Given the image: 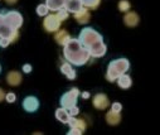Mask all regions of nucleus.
<instances>
[{
  "label": "nucleus",
  "instance_id": "obj_1",
  "mask_svg": "<svg viewBox=\"0 0 160 135\" xmlns=\"http://www.w3.org/2000/svg\"><path fill=\"white\" fill-rule=\"evenodd\" d=\"M78 40L81 42V44L90 52V55L92 57L100 58L106 55L107 48H106V44L103 43V38L93 28L87 27V28L82 29V32L79 33Z\"/></svg>",
  "mask_w": 160,
  "mask_h": 135
},
{
  "label": "nucleus",
  "instance_id": "obj_2",
  "mask_svg": "<svg viewBox=\"0 0 160 135\" xmlns=\"http://www.w3.org/2000/svg\"><path fill=\"white\" fill-rule=\"evenodd\" d=\"M63 55L64 58L68 61V63H72L74 66H83L88 62L91 55L90 52L82 46L78 39H69L64 44Z\"/></svg>",
  "mask_w": 160,
  "mask_h": 135
},
{
  "label": "nucleus",
  "instance_id": "obj_3",
  "mask_svg": "<svg viewBox=\"0 0 160 135\" xmlns=\"http://www.w3.org/2000/svg\"><path fill=\"white\" fill-rule=\"evenodd\" d=\"M129 68H130L129 60H126V58H117V60L112 61L108 65L107 72H106V80L110 81V82H113L121 75L128 72Z\"/></svg>",
  "mask_w": 160,
  "mask_h": 135
},
{
  "label": "nucleus",
  "instance_id": "obj_4",
  "mask_svg": "<svg viewBox=\"0 0 160 135\" xmlns=\"http://www.w3.org/2000/svg\"><path fill=\"white\" fill-rule=\"evenodd\" d=\"M79 96V90L77 87L71 88L68 92H66L62 97H61V106L66 110H69L71 107L76 106L77 104V99Z\"/></svg>",
  "mask_w": 160,
  "mask_h": 135
},
{
  "label": "nucleus",
  "instance_id": "obj_5",
  "mask_svg": "<svg viewBox=\"0 0 160 135\" xmlns=\"http://www.w3.org/2000/svg\"><path fill=\"white\" fill-rule=\"evenodd\" d=\"M3 18H4V23L8 24L9 27H12L15 30H18L22 27V24H23V17H22V14L19 12H15V10L8 12V13L3 14Z\"/></svg>",
  "mask_w": 160,
  "mask_h": 135
},
{
  "label": "nucleus",
  "instance_id": "obj_6",
  "mask_svg": "<svg viewBox=\"0 0 160 135\" xmlns=\"http://www.w3.org/2000/svg\"><path fill=\"white\" fill-rule=\"evenodd\" d=\"M61 20L58 19V17L56 14H49L46 17L44 22H43V27L47 32L52 33V32H57L59 30V27H61Z\"/></svg>",
  "mask_w": 160,
  "mask_h": 135
},
{
  "label": "nucleus",
  "instance_id": "obj_7",
  "mask_svg": "<svg viewBox=\"0 0 160 135\" xmlns=\"http://www.w3.org/2000/svg\"><path fill=\"white\" fill-rule=\"evenodd\" d=\"M0 38L8 39L10 43H13L18 38V30L13 29L12 27H9L8 24H5L3 22V24L0 25Z\"/></svg>",
  "mask_w": 160,
  "mask_h": 135
},
{
  "label": "nucleus",
  "instance_id": "obj_8",
  "mask_svg": "<svg viewBox=\"0 0 160 135\" xmlns=\"http://www.w3.org/2000/svg\"><path fill=\"white\" fill-rule=\"evenodd\" d=\"M39 107V101L34 96H27L23 100V109L27 112H35Z\"/></svg>",
  "mask_w": 160,
  "mask_h": 135
},
{
  "label": "nucleus",
  "instance_id": "obj_9",
  "mask_svg": "<svg viewBox=\"0 0 160 135\" xmlns=\"http://www.w3.org/2000/svg\"><path fill=\"white\" fill-rule=\"evenodd\" d=\"M93 106L97 109V110H105L110 106V101H108V97L105 95V94H97L95 97H93Z\"/></svg>",
  "mask_w": 160,
  "mask_h": 135
},
{
  "label": "nucleus",
  "instance_id": "obj_10",
  "mask_svg": "<svg viewBox=\"0 0 160 135\" xmlns=\"http://www.w3.org/2000/svg\"><path fill=\"white\" fill-rule=\"evenodd\" d=\"M74 19H76L77 23H79V24H87V23L90 22V19H91V14H90L88 9L82 8L79 12L74 13Z\"/></svg>",
  "mask_w": 160,
  "mask_h": 135
},
{
  "label": "nucleus",
  "instance_id": "obj_11",
  "mask_svg": "<svg viewBox=\"0 0 160 135\" xmlns=\"http://www.w3.org/2000/svg\"><path fill=\"white\" fill-rule=\"evenodd\" d=\"M124 22H125V25H128L130 28H134V27H136L139 24L140 18H139V15L135 12H129V13L125 14Z\"/></svg>",
  "mask_w": 160,
  "mask_h": 135
},
{
  "label": "nucleus",
  "instance_id": "obj_12",
  "mask_svg": "<svg viewBox=\"0 0 160 135\" xmlns=\"http://www.w3.org/2000/svg\"><path fill=\"white\" fill-rule=\"evenodd\" d=\"M22 73L20 72H18V71H12V72H9L8 73V76H7V82H8V85H10V86H19L20 85V82H22Z\"/></svg>",
  "mask_w": 160,
  "mask_h": 135
},
{
  "label": "nucleus",
  "instance_id": "obj_13",
  "mask_svg": "<svg viewBox=\"0 0 160 135\" xmlns=\"http://www.w3.org/2000/svg\"><path fill=\"white\" fill-rule=\"evenodd\" d=\"M82 8H83V5L79 0H67L66 4H64V9L67 12H71V13H77Z\"/></svg>",
  "mask_w": 160,
  "mask_h": 135
},
{
  "label": "nucleus",
  "instance_id": "obj_14",
  "mask_svg": "<svg viewBox=\"0 0 160 135\" xmlns=\"http://www.w3.org/2000/svg\"><path fill=\"white\" fill-rule=\"evenodd\" d=\"M66 2L67 0H46V5L49 9V12H57L64 8Z\"/></svg>",
  "mask_w": 160,
  "mask_h": 135
},
{
  "label": "nucleus",
  "instance_id": "obj_15",
  "mask_svg": "<svg viewBox=\"0 0 160 135\" xmlns=\"http://www.w3.org/2000/svg\"><path fill=\"white\" fill-rule=\"evenodd\" d=\"M120 121H121V115H120V112H116V111H110L106 114V122L111 126H116L120 124Z\"/></svg>",
  "mask_w": 160,
  "mask_h": 135
},
{
  "label": "nucleus",
  "instance_id": "obj_16",
  "mask_svg": "<svg viewBox=\"0 0 160 135\" xmlns=\"http://www.w3.org/2000/svg\"><path fill=\"white\" fill-rule=\"evenodd\" d=\"M54 39H56V42L59 44V46H64V44L71 39V37H69V34H68V32L66 29H62V30H58L56 33Z\"/></svg>",
  "mask_w": 160,
  "mask_h": 135
},
{
  "label": "nucleus",
  "instance_id": "obj_17",
  "mask_svg": "<svg viewBox=\"0 0 160 135\" xmlns=\"http://www.w3.org/2000/svg\"><path fill=\"white\" fill-rule=\"evenodd\" d=\"M117 85H118V87L120 88H124V90H126V88H130L131 87V85H132V81H131V77L129 76V75H126V73H124V75H121L117 80Z\"/></svg>",
  "mask_w": 160,
  "mask_h": 135
},
{
  "label": "nucleus",
  "instance_id": "obj_18",
  "mask_svg": "<svg viewBox=\"0 0 160 135\" xmlns=\"http://www.w3.org/2000/svg\"><path fill=\"white\" fill-rule=\"evenodd\" d=\"M67 124H68L71 127H76V129H79V130L82 131V132H85V130H86V122H85V120H81V119H76L74 116H71Z\"/></svg>",
  "mask_w": 160,
  "mask_h": 135
},
{
  "label": "nucleus",
  "instance_id": "obj_19",
  "mask_svg": "<svg viewBox=\"0 0 160 135\" xmlns=\"http://www.w3.org/2000/svg\"><path fill=\"white\" fill-rule=\"evenodd\" d=\"M61 72L68 78V80H74L76 78V71L72 68V65L66 62L61 66Z\"/></svg>",
  "mask_w": 160,
  "mask_h": 135
},
{
  "label": "nucleus",
  "instance_id": "obj_20",
  "mask_svg": "<svg viewBox=\"0 0 160 135\" xmlns=\"http://www.w3.org/2000/svg\"><path fill=\"white\" fill-rule=\"evenodd\" d=\"M56 117H57V120H59L61 122L67 124V122H68V120H69V117H71V115L68 114V111H67L66 109L59 107V109H57V110H56Z\"/></svg>",
  "mask_w": 160,
  "mask_h": 135
},
{
  "label": "nucleus",
  "instance_id": "obj_21",
  "mask_svg": "<svg viewBox=\"0 0 160 135\" xmlns=\"http://www.w3.org/2000/svg\"><path fill=\"white\" fill-rule=\"evenodd\" d=\"M79 2L82 3V5L86 9H96L100 5L101 0H79Z\"/></svg>",
  "mask_w": 160,
  "mask_h": 135
},
{
  "label": "nucleus",
  "instance_id": "obj_22",
  "mask_svg": "<svg viewBox=\"0 0 160 135\" xmlns=\"http://www.w3.org/2000/svg\"><path fill=\"white\" fill-rule=\"evenodd\" d=\"M131 5L128 0H121V2H118V10L122 12V13H128L130 10Z\"/></svg>",
  "mask_w": 160,
  "mask_h": 135
},
{
  "label": "nucleus",
  "instance_id": "obj_23",
  "mask_svg": "<svg viewBox=\"0 0 160 135\" xmlns=\"http://www.w3.org/2000/svg\"><path fill=\"white\" fill-rule=\"evenodd\" d=\"M48 12H49V9L47 8L46 4H41V5H38V7H37V14H38L39 17H44V15H47Z\"/></svg>",
  "mask_w": 160,
  "mask_h": 135
},
{
  "label": "nucleus",
  "instance_id": "obj_24",
  "mask_svg": "<svg viewBox=\"0 0 160 135\" xmlns=\"http://www.w3.org/2000/svg\"><path fill=\"white\" fill-rule=\"evenodd\" d=\"M56 15L58 17V19H59L61 22H63L64 19H67V18H68V12H67V10L63 8V9H59V10H57Z\"/></svg>",
  "mask_w": 160,
  "mask_h": 135
},
{
  "label": "nucleus",
  "instance_id": "obj_25",
  "mask_svg": "<svg viewBox=\"0 0 160 135\" xmlns=\"http://www.w3.org/2000/svg\"><path fill=\"white\" fill-rule=\"evenodd\" d=\"M5 100H7L8 102L13 104V102H15V100H17V96H15V94H13V92H9V94H7V95H5Z\"/></svg>",
  "mask_w": 160,
  "mask_h": 135
},
{
  "label": "nucleus",
  "instance_id": "obj_26",
  "mask_svg": "<svg viewBox=\"0 0 160 135\" xmlns=\"http://www.w3.org/2000/svg\"><path fill=\"white\" fill-rule=\"evenodd\" d=\"M111 110H112V111H116V112H121L122 105L120 104V102H113L112 106H111Z\"/></svg>",
  "mask_w": 160,
  "mask_h": 135
},
{
  "label": "nucleus",
  "instance_id": "obj_27",
  "mask_svg": "<svg viewBox=\"0 0 160 135\" xmlns=\"http://www.w3.org/2000/svg\"><path fill=\"white\" fill-rule=\"evenodd\" d=\"M68 135H82L83 132L79 130V129H76V127H71V130H69V132H67Z\"/></svg>",
  "mask_w": 160,
  "mask_h": 135
},
{
  "label": "nucleus",
  "instance_id": "obj_28",
  "mask_svg": "<svg viewBox=\"0 0 160 135\" xmlns=\"http://www.w3.org/2000/svg\"><path fill=\"white\" fill-rule=\"evenodd\" d=\"M67 111H68V114H69L71 116H76V115L79 112V109H78V107H77V105H76V106L71 107V109H69V110H67Z\"/></svg>",
  "mask_w": 160,
  "mask_h": 135
},
{
  "label": "nucleus",
  "instance_id": "obj_29",
  "mask_svg": "<svg viewBox=\"0 0 160 135\" xmlns=\"http://www.w3.org/2000/svg\"><path fill=\"white\" fill-rule=\"evenodd\" d=\"M23 71H24L25 73L32 72V66H30V65H24V66H23Z\"/></svg>",
  "mask_w": 160,
  "mask_h": 135
},
{
  "label": "nucleus",
  "instance_id": "obj_30",
  "mask_svg": "<svg viewBox=\"0 0 160 135\" xmlns=\"http://www.w3.org/2000/svg\"><path fill=\"white\" fill-rule=\"evenodd\" d=\"M3 100H5V92L3 88H0V102H2Z\"/></svg>",
  "mask_w": 160,
  "mask_h": 135
},
{
  "label": "nucleus",
  "instance_id": "obj_31",
  "mask_svg": "<svg viewBox=\"0 0 160 135\" xmlns=\"http://www.w3.org/2000/svg\"><path fill=\"white\" fill-rule=\"evenodd\" d=\"M4 2H5L7 4H15L18 0H4Z\"/></svg>",
  "mask_w": 160,
  "mask_h": 135
},
{
  "label": "nucleus",
  "instance_id": "obj_32",
  "mask_svg": "<svg viewBox=\"0 0 160 135\" xmlns=\"http://www.w3.org/2000/svg\"><path fill=\"white\" fill-rule=\"evenodd\" d=\"M82 97H83V99H88V97H90V94H88V92H83V94H82Z\"/></svg>",
  "mask_w": 160,
  "mask_h": 135
},
{
  "label": "nucleus",
  "instance_id": "obj_33",
  "mask_svg": "<svg viewBox=\"0 0 160 135\" xmlns=\"http://www.w3.org/2000/svg\"><path fill=\"white\" fill-rule=\"evenodd\" d=\"M3 22H4V18H3V14H0V25L3 24Z\"/></svg>",
  "mask_w": 160,
  "mask_h": 135
},
{
  "label": "nucleus",
  "instance_id": "obj_34",
  "mask_svg": "<svg viewBox=\"0 0 160 135\" xmlns=\"http://www.w3.org/2000/svg\"><path fill=\"white\" fill-rule=\"evenodd\" d=\"M0 71H2V67H0Z\"/></svg>",
  "mask_w": 160,
  "mask_h": 135
}]
</instances>
